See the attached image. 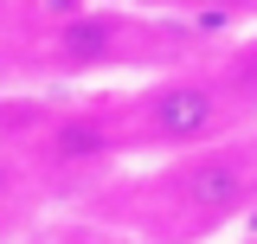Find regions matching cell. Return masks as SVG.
Here are the masks:
<instances>
[{"label": "cell", "instance_id": "cell-1", "mask_svg": "<svg viewBox=\"0 0 257 244\" xmlns=\"http://www.w3.org/2000/svg\"><path fill=\"white\" fill-rule=\"evenodd\" d=\"M90 212L128 225L142 244H206L257 212V148L251 135L212 142L199 154L155 161L142 180H109Z\"/></svg>", "mask_w": 257, "mask_h": 244}, {"label": "cell", "instance_id": "cell-2", "mask_svg": "<svg viewBox=\"0 0 257 244\" xmlns=\"http://www.w3.org/2000/svg\"><path fill=\"white\" fill-rule=\"evenodd\" d=\"M116 109L128 129V154H142V161L199 154L251 129V109L238 84L225 77V64H167L155 77L116 90Z\"/></svg>", "mask_w": 257, "mask_h": 244}, {"label": "cell", "instance_id": "cell-3", "mask_svg": "<svg viewBox=\"0 0 257 244\" xmlns=\"http://www.w3.org/2000/svg\"><path fill=\"white\" fill-rule=\"evenodd\" d=\"M7 135H13V148L26 154L39 193H58V186L90 193V186H109L116 180V161L128 154V129H122L116 96H103V103H39Z\"/></svg>", "mask_w": 257, "mask_h": 244}, {"label": "cell", "instance_id": "cell-4", "mask_svg": "<svg viewBox=\"0 0 257 244\" xmlns=\"http://www.w3.org/2000/svg\"><path fill=\"white\" fill-rule=\"evenodd\" d=\"M148 58L142 13L128 7H71L45 32H32V77H122Z\"/></svg>", "mask_w": 257, "mask_h": 244}, {"label": "cell", "instance_id": "cell-5", "mask_svg": "<svg viewBox=\"0 0 257 244\" xmlns=\"http://www.w3.org/2000/svg\"><path fill=\"white\" fill-rule=\"evenodd\" d=\"M20 244H142L128 225H116V218L90 212V206H77V212H58V218H39V225H26L20 231Z\"/></svg>", "mask_w": 257, "mask_h": 244}, {"label": "cell", "instance_id": "cell-6", "mask_svg": "<svg viewBox=\"0 0 257 244\" xmlns=\"http://www.w3.org/2000/svg\"><path fill=\"white\" fill-rule=\"evenodd\" d=\"M32 167H26V154L13 148V135L0 129V231H13L20 218H26V206H32Z\"/></svg>", "mask_w": 257, "mask_h": 244}, {"label": "cell", "instance_id": "cell-7", "mask_svg": "<svg viewBox=\"0 0 257 244\" xmlns=\"http://www.w3.org/2000/svg\"><path fill=\"white\" fill-rule=\"evenodd\" d=\"M103 7H128V13H206L219 0H103Z\"/></svg>", "mask_w": 257, "mask_h": 244}, {"label": "cell", "instance_id": "cell-8", "mask_svg": "<svg viewBox=\"0 0 257 244\" xmlns=\"http://www.w3.org/2000/svg\"><path fill=\"white\" fill-rule=\"evenodd\" d=\"M13 39V0H0V45Z\"/></svg>", "mask_w": 257, "mask_h": 244}, {"label": "cell", "instance_id": "cell-9", "mask_svg": "<svg viewBox=\"0 0 257 244\" xmlns=\"http://www.w3.org/2000/svg\"><path fill=\"white\" fill-rule=\"evenodd\" d=\"M238 244H257V231H238Z\"/></svg>", "mask_w": 257, "mask_h": 244}, {"label": "cell", "instance_id": "cell-10", "mask_svg": "<svg viewBox=\"0 0 257 244\" xmlns=\"http://www.w3.org/2000/svg\"><path fill=\"white\" fill-rule=\"evenodd\" d=\"M251 148H257V129H251Z\"/></svg>", "mask_w": 257, "mask_h": 244}]
</instances>
